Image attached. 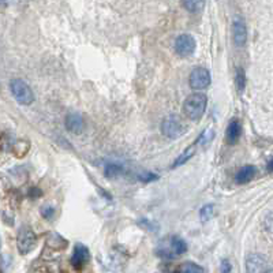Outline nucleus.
<instances>
[{"mask_svg": "<svg viewBox=\"0 0 273 273\" xmlns=\"http://www.w3.org/2000/svg\"><path fill=\"white\" fill-rule=\"evenodd\" d=\"M187 251V243L176 235H169L163 238L156 247V256L163 260H174L183 256Z\"/></svg>", "mask_w": 273, "mask_h": 273, "instance_id": "1", "label": "nucleus"}, {"mask_svg": "<svg viewBox=\"0 0 273 273\" xmlns=\"http://www.w3.org/2000/svg\"><path fill=\"white\" fill-rule=\"evenodd\" d=\"M208 99L202 93L190 94L183 103V112L190 120H199L205 114Z\"/></svg>", "mask_w": 273, "mask_h": 273, "instance_id": "2", "label": "nucleus"}, {"mask_svg": "<svg viewBox=\"0 0 273 273\" xmlns=\"http://www.w3.org/2000/svg\"><path fill=\"white\" fill-rule=\"evenodd\" d=\"M186 122L179 115H169V117H164L163 123H161V133L171 140L180 138L186 133Z\"/></svg>", "mask_w": 273, "mask_h": 273, "instance_id": "3", "label": "nucleus"}, {"mask_svg": "<svg viewBox=\"0 0 273 273\" xmlns=\"http://www.w3.org/2000/svg\"><path fill=\"white\" fill-rule=\"evenodd\" d=\"M10 89H11L14 99L17 100L19 104L30 105L35 101V94L32 92V89L22 79H12L10 82Z\"/></svg>", "mask_w": 273, "mask_h": 273, "instance_id": "4", "label": "nucleus"}, {"mask_svg": "<svg viewBox=\"0 0 273 273\" xmlns=\"http://www.w3.org/2000/svg\"><path fill=\"white\" fill-rule=\"evenodd\" d=\"M36 242H37V236H36L35 231L30 227H22L19 230L17 236V247L18 251L25 256L30 253L32 250L35 249Z\"/></svg>", "mask_w": 273, "mask_h": 273, "instance_id": "5", "label": "nucleus"}, {"mask_svg": "<svg viewBox=\"0 0 273 273\" xmlns=\"http://www.w3.org/2000/svg\"><path fill=\"white\" fill-rule=\"evenodd\" d=\"M190 87L194 90H202L210 85V73L203 67H195L189 78Z\"/></svg>", "mask_w": 273, "mask_h": 273, "instance_id": "6", "label": "nucleus"}, {"mask_svg": "<svg viewBox=\"0 0 273 273\" xmlns=\"http://www.w3.org/2000/svg\"><path fill=\"white\" fill-rule=\"evenodd\" d=\"M195 40L194 37L190 35H180L176 40H175V52L178 53L182 58H189L192 56L194 51H195Z\"/></svg>", "mask_w": 273, "mask_h": 273, "instance_id": "7", "label": "nucleus"}, {"mask_svg": "<svg viewBox=\"0 0 273 273\" xmlns=\"http://www.w3.org/2000/svg\"><path fill=\"white\" fill-rule=\"evenodd\" d=\"M90 260V253L85 244L77 243L74 247V253L71 257V265L76 269H82Z\"/></svg>", "mask_w": 273, "mask_h": 273, "instance_id": "8", "label": "nucleus"}, {"mask_svg": "<svg viewBox=\"0 0 273 273\" xmlns=\"http://www.w3.org/2000/svg\"><path fill=\"white\" fill-rule=\"evenodd\" d=\"M267 260L261 254H249L246 258V273H265Z\"/></svg>", "mask_w": 273, "mask_h": 273, "instance_id": "9", "label": "nucleus"}, {"mask_svg": "<svg viewBox=\"0 0 273 273\" xmlns=\"http://www.w3.org/2000/svg\"><path fill=\"white\" fill-rule=\"evenodd\" d=\"M233 35H234V42L236 47H243L247 41V29L246 25L242 18L236 17L233 22Z\"/></svg>", "mask_w": 273, "mask_h": 273, "instance_id": "10", "label": "nucleus"}, {"mask_svg": "<svg viewBox=\"0 0 273 273\" xmlns=\"http://www.w3.org/2000/svg\"><path fill=\"white\" fill-rule=\"evenodd\" d=\"M66 128L73 134H79L83 130V117L78 112H70L66 117Z\"/></svg>", "mask_w": 273, "mask_h": 273, "instance_id": "11", "label": "nucleus"}, {"mask_svg": "<svg viewBox=\"0 0 273 273\" xmlns=\"http://www.w3.org/2000/svg\"><path fill=\"white\" fill-rule=\"evenodd\" d=\"M240 134H242V126L236 117H234L233 120L230 122L228 127H227V141L230 145L236 144L240 138Z\"/></svg>", "mask_w": 273, "mask_h": 273, "instance_id": "12", "label": "nucleus"}, {"mask_svg": "<svg viewBox=\"0 0 273 273\" xmlns=\"http://www.w3.org/2000/svg\"><path fill=\"white\" fill-rule=\"evenodd\" d=\"M256 174L257 169L254 165H244L243 168L236 174V182H238L239 185L249 183L250 180H253V178L256 176Z\"/></svg>", "mask_w": 273, "mask_h": 273, "instance_id": "13", "label": "nucleus"}, {"mask_svg": "<svg viewBox=\"0 0 273 273\" xmlns=\"http://www.w3.org/2000/svg\"><path fill=\"white\" fill-rule=\"evenodd\" d=\"M174 273H205L202 267L194 262H183L175 269Z\"/></svg>", "mask_w": 273, "mask_h": 273, "instance_id": "14", "label": "nucleus"}, {"mask_svg": "<svg viewBox=\"0 0 273 273\" xmlns=\"http://www.w3.org/2000/svg\"><path fill=\"white\" fill-rule=\"evenodd\" d=\"M182 4L189 12H201L205 7V0H182Z\"/></svg>", "mask_w": 273, "mask_h": 273, "instance_id": "15", "label": "nucleus"}, {"mask_svg": "<svg viewBox=\"0 0 273 273\" xmlns=\"http://www.w3.org/2000/svg\"><path fill=\"white\" fill-rule=\"evenodd\" d=\"M194 152H195V145L193 144V146H190V148L183 152L180 156H178V158H176L174 161V164H172V168H176V167H179L182 164L186 163L187 160H190L193 157V155H194Z\"/></svg>", "mask_w": 273, "mask_h": 273, "instance_id": "16", "label": "nucleus"}, {"mask_svg": "<svg viewBox=\"0 0 273 273\" xmlns=\"http://www.w3.org/2000/svg\"><path fill=\"white\" fill-rule=\"evenodd\" d=\"M215 138V131L212 130V128H206V130H203L202 133L199 134V137H198L195 142H194V145L199 146V145H206V144H209L210 141Z\"/></svg>", "mask_w": 273, "mask_h": 273, "instance_id": "17", "label": "nucleus"}, {"mask_svg": "<svg viewBox=\"0 0 273 273\" xmlns=\"http://www.w3.org/2000/svg\"><path fill=\"white\" fill-rule=\"evenodd\" d=\"M124 172L122 165H117V164H108L104 169V174L107 178H117L119 175H122Z\"/></svg>", "mask_w": 273, "mask_h": 273, "instance_id": "18", "label": "nucleus"}, {"mask_svg": "<svg viewBox=\"0 0 273 273\" xmlns=\"http://www.w3.org/2000/svg\"><path fill=\"white\" fill-rule=\"evenodd\" d=\"M235 83H236V89L239 93H243L244 86H246V74L242 67L236 69V74H235Z\"/></svg>", "mask_w": 273, "mask_h": 273, "instance_id": "19", "label": "nucleus"}, {"mask_svg": "<svg viewBox=\"0 0 273 273\" xmlns=\"http://www.w3.org/2000/svg\"><path fill=\"white\" fill-rule=\"evenodd\" d=\"M213 216H215V205H212V203L205 205V206H202V209L199 210V217H201L202 223L209 221Z\"/></svg>", "mask_w": 273, "mask_h": 273, "instance_id": "20", "label": "nucleus"}, {"mask_svg": "<svg viewBox=\"0 0 273 273\" xmlns=\"http://www.w3.org/2000/svg\"><path fill=\"white\" fill-rule=\"evenodd\" d=\"M233 271V265L230 264L228 260H223L221 261V273H231Z\"/></svg>", "mask_w": 273, "mask_h": 273, "instance_id": "21", "label": "nucleus"}, {"mask_svg": "<svg viewBox=\"0 0 273 273\" xmlns=\"http://www.w3.org/2000/svg\"><path fill=\"white\" fill-rule=\"evenodd\" d=\"M140 179L144 180V182H151V180L157 179V175L148 172V174H145V175H140Z\"/></svg>", "mask_w": 273, "mask_h": 273, "instance_id": "22", "label": "nucleus"}, {"mask_svg": "<svg viewBox=\"0 0 273 273\" xmlns=\"http://www.w3.org/2000/svg\"><path fill=\"white\" fill-rule=\"evenodd\" d=\"M267 224H268V233H272V212H269V213H268Z\"/></svg>", "mask_w": 273, "mask_h": 273, "instance_id": "23", "label": "nucleus"}, {"mask_svg": "<svg viewBox=\"0 0 273 273\" xmlns=\"http://www.w3.org/2000/svg\"><path fill=\"white\" fill-rule=\"evenodd\" d=\"M47 210H48L47 213H42V215L45 216V217H51V216L53 215V209H52V208H48Z\"/></svg>", "mask_w": 273, "mask_h": 273, "instance_id": "24", "label": "nucleus"}, {"mask_svg": "<svg viewBox=\"0 0 273 273\" xmlns=\"http://www.w3.org/2000/svg\"><path fill=\"white\" fill-rule=\"evenodd\" d=\"M272 163L273 160L272 158H269V161H268V172H272Z\"/></svg>", "mask_w": 273, "mask_h": 273, "instance_id": "25", "label": "nucleus"}, {"mask_svg": "<svg viewBox=\"0 0 273 273\" xmlns=\"http://www.w3.org/2000/svg\"><path fill=\"white\" fill-rule=\"evenodd\" d=\"M10 0H0V6H7Z\"/></svg>", "mask_w": 273, "mask_h": 273, "instance_id": "26", "label": "nucleus"}, {"mask_svg": "<svg viewBox=\"0 0 273 273\" xmlns=\"http://www.w3.org/2000/svg\"><path fill=\"white\" fill-rule=\"evenodd\" d=\"M265 273H273V272H272V269H268V271Z\"/></svg>", "mask_w": 273, "mask_h": 273, "instance_id": "27", "label": "nucleus"}, {"mask_svg": "<svg viewBox=\"0 0 273 273\" xmlns=\"http://www.w3.org/2000/svg\"><path fill=\"white\" fill-rule=\"evenodd\" d=\"M0 273H1V271H0Z\"/></svg>", "mask_w": 273, "mask_h": 273, "instance_id": "28", "label": "nucleus"}]
</instances>
